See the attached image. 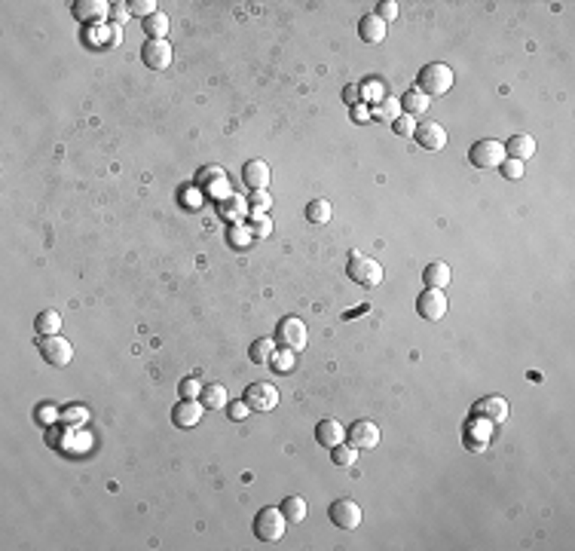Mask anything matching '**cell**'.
I'll return each mask as SVG.
<instances>
[{"mask_svg": "<svg viewBox=\"0 0 575 551\" xmlns=\"http://www.w3.org/2000/svg\"><path fill=\"white\" fill-rule=\"evenodd\" d=\"M453 68L444 65V61H428V65L419 68L416 74V89L423 92L426 98H441L453 89Z\"/></svg>", "mask_w": 575, "mask_h": 551, "instance_id": "cell-1", "label": "cell"}, {"mask_svg": "<svg viewBox=\"0 0 575 551\" xmlns=\"http://www.w3.org/2000/svg\"><path fill=\"white\" fill-rule=\"evenodd\" d=\"M346 276L355 285H362V288H376V285L383 282V263L376 258H371V254H352V258H349V267H346Z\"/></svg>", "mask_w": 575, "mask_h": 551, "instance_id": "cell-2", "label": "cell"}, {"mask_svg": "<svg viewBox=\"0 0 575 551\" xmlns=\"http://www.w3.org/2000/svg\"><path fill=\"white\" fill-rule=\"evenodd\" d=\"M285 530H288V518H285L282 508L266 505L258 512V518H254V536H258L260 542H279L285 536Z\"/></svg>", "mask_w": 575, "mask_h": 551, "instance_id": "cell-3", "label": "cell"}, {"mask_svg": "<svg viewBox=\"0 0 575 551\" xmlns=\"http://www.w3.org/2000/svg\"><path fill=\"white\" fill-rule=\"evenodd\" d=\"M275 340H279L285 350L300 352V350H306V343H310V331H306L303 319H297V315H285V319L275 325Z\"/></svg>", "mask_w": 575, "mask_h": 551, "instance_id": "cell-4", "label": "cell"}, {"mask_svg": "<svg viewBox=\"0 0 575 551\" xmlns=\"http://www.w3.org/2000/svg\"><path fill=\"white\" fill-rule=\"evenodd\" d=\"M502 159H505V145L496 138H484V141H475L468 150V162L475 169H499Z\"/></svg>", "mask_w": 575, "mask_h": 551, "instance_id": "cell-5", "label": "cell"}, {"mask_svg": "<svg viewBox=\"0 0 575 551\" xmlns=\"http://www.w3.org/2000/svg\"><path fill=\"white\" fill-rule=\"evenodd\" d=\"M242 402L251 407V411H273L275 404H279V389H275L273 383H263V380H258V383H251V386H245V392H242Z\"/></svg>", "mask_w": 575, "mask_h": 551, "instance_id": "cell-6", "label": "cell"}, {"mask_svg": "<svg viewBox=\"0 0 575 551\" xmlns=\"http://www.w3.org/2000/svg\"><path fill=\"white\" fill-rule=\"evenodd\" d=\"M327 518H331L340 530H355V527H362L364 512L355 499H337V503H331V508H327Z\"/></svg>", "mask_w": 575, "mask_h": 551, "instance_id": "cell-7", "label": "cell"}, {"mask_svg": "<svg viewBox=\"0 0 575 551\" xmlns=\"http://www.w3.org/2000/svg\"><path fill=\"white\" fill-rule=\"evenodd\" d=\"M416 313L423 315L426 322H441L447 315V298L441 288H426L416 298Z\"/></svg>", "mask_w": 575, "mask_h": 551, "instance_id": "cell-8", "label": "cell"}, {"mask_svg": "<svg viewBox=\"0 0 575 551\" xmlns=\"http://www.w3.org/2000/svg\"><path fill=\"white\" fill-rule=\"evenodd\" d=\"M40 352H43V359L53 364V367H65L70 359H74V346H70L65 337H40Z\"/></svg>", "mask_w": 575, "mask_h": 551, "instance_id": "cell-9", "label": "cell"}, {"mask_svg": "<svg viewBox=\"0 0 575 551\" xmlns=\"http://www.w3.org/2000/svg\"><path fill=\"white\" fill-rule=\"evenodd\" d=\"M413 138H416V145L428 153H441L447 147V129L441 126V122H423V126H416Z\"/></svg>", "mask_w": 575, "mask_h": 551, "instance_id": "cell-10", "label": "cell"}, {"mask_svg": "<svg viewBox=\"0 0 575 551\" xmlns=\"http://www.w3.org/2000/svg\"><path fill=\"white\" fill-rule=\"evenodd\" d=\"M346 438H349V444L358 447V451H374L379 444V426L374 420H358L346 432Z\"/></svg>", "mask_w": 575, "mask_h": 551, "instance_id": "cell-11", "label": "cell"}, {"mask_svg": "<svg viewBox=\"0 0 575 551\" xmlns=\"http://www.w3.org/2000/svg\"><path fill=\"white\" fill-rule=\"evenodd\" d=\"M141 58L150 70H166L172 65V46L169 40H147L141 46Z\"/></svg>", "mask_w": 575, "mask_h": 551, "instance_id": "cell-12", "label": "cell"}, {"mask_svg": "<svg viewBox=\"0 0 575 551\" xmlns=\"http://www.w3.org/2000/svg\"><path fill=\"white\" fill-rule=\"evenodd\" d=\"M202 407L205 404H199L196 398H184V402H178L172 407V423L178 426V429H193V426H199L202 423Z\"/></svg>", "mask_w": 575, "mask_h": 551, "instance_id": "cell-13", "label": "cell"}, {"mask_svg": "<svg viewBox=\"0 0 575 551\" xmlns=\"http://www.w3.org/2000/svg\"><path fill=\"white\" fill-rule=\"evenodd\" d=\"M475 416H484V420H490L492 426L508 423V398H502V395H487L484 402L475 404Z\"/></svg>", "mask_w": 575, "mask_h": 551, "instance_id": "cell-14", "label": "cell"}, {"mask_svg": "<svg viewBox=\"0 0 575 551\" xmlns=\"http://www.w3.org/2000/svg\"><path fill=\"white\" fill-rule=\"evenodd\" d=\"M242 181L248 184L251 190H266V184H270V166H266L263 159H251L242 166Z\"/></svg>", "mask_w": 575, "mask_h": 551, "instance_id": "cell-15", "label": "cell"}, {"mask_svg": "<svg viewBox=\"0 0 575 551\" xmlns=\"http://www.w3.org/2000/svg\"><path fill=\"white\" fill-rule=\"evenodd\" d=\"M343 438H346V429L337 423V420H322L315 426V441L322 444V447H337V444H343Z\"/></svg>", "mask_w": 575, "mask_h": 551, "instance_id": "cell-16", "label": "cell"}, {"mask_svg": "<svg viewBox=\"0 0 575 551\" xmlns=\"http://www.w3.org/2000/svg\"><path fill=\"white\" fill-rule=\"evenodd\" d=\"M532 153H536V138L532 135H523V132H517V135H511L508 138V145H505V157L508 159H529Z\"/></svg>", "mask_w": 575, "mask_h": 551, "instance_id": "cell-17", "label": "cell"}, {"mask_svg": "<svg viewBox=\"0 0 575 551\" xmlns=\"http://www.w3.org/2000/svg\"><path fill=\"white\" fill-rule=\"evenodd\" d=\"M358 34H362L364 43H383L386 40V22L383 19H376L374 13L362 16V22H358Z\"/></svg>", "mask_w": 575, "mask_h": 551, "instance_id": "cell-18", "label": "cell"}, {"mask_svg": "<svg viewBox=\"0 0 575 551\" xmlns=\"http://www.w3.org/2000/svg\"><path fill=\"white\" fill-rule=\"evenodd\" d=\"M423 279H426V288H447L450 279H453V273H450V267L444 261H431L423 273Z\"/></svg>", "mask_w": 575, "mask_h": 551, "instance_id": "cell-19", "label": "cell"}, {"mask_svg": "<svg viewBox=\"0 0 575 551\" xmlns=\"http://www.w3.org/2000/svg\"><path fill=\"white\" fill-rule=\"evenodd\" d=\"M110 13V6L105 0H77L74 4V16L80 22H92V19H105Z\"/></svg>", "mask_w": 575, "mask_h": 551, "instance_id": "cell-20", "label": "cell"}, {"mask_svg": "<svg viewBox=\"0 0 575 551\" xmlns=\"http://www.w3.org/2000/svg\"><path fill=\"white\" fill-rule=\"evenodd\" d=\"M199 398H202L205 407H211V411H221V407L230 404V395H227V386H223V383H209V386H202Z\"/></svg>", "mask_w": 575, "mask_h": 551, "instance_id": "cell-21", "label": "cell"}, {"mask_svg": "<svg viewBox=\"0 0 575 551\" xmlns=\"http://www.w3.org/2000/svg\"><path fill=\"white\" fill-rule=\"evenodd\" d=\"M490 426L492 423H487L484 429H478V416L465 426V447L468 451H484V447L490 444Z\"/></svg>", "mask_w": 575, "mask_h": 551, "instance_id": "cell-22", "label": "cell"}, {"mask_svg": "<svg viewBox=\"0 0 575 551\" xmlns=\"http://www.w3.org/2000/svg\"><path fill=\"white\" fill-rule=\"evenodd\" d=\"M428 101L431 98H426L419 89H407V95L401 98V114H410V117L416 120L419 114H426V110H428Z\"/></svg>", "mask_w": 575, "mask_h": 551, "instance_id": "cell-23", "label": "cell"}, {"mask_svg": "<svg viewBox=\"0 0 575 551\" xmlns=\"http://www.w3.org/2000/svg\"><path fill=\"white\" fill-rule=\"evenodd\" d=\"M34 328H37V334L40 337H53V334H58L61 331V313L58 310H43L34 319Z\"/></svg>", "mask_w": 575, "mask_h": 551, "instance_id": "cell-24", "label": "cell"}, {"mask_svg": "<svg viewBox=\"0 0 575 551\" xmlns=\"http://www.w3.org/2000/svg\"><path fill=\"white\" fill-rule=\"evenodd\" d=\"M144 34H147V40H166L169 16L166 13H153L150 19H144Z\"/></svg>", "mask_w": 575, "mask_h": 551, "instance_id": "cell-25", "label": "cell"}, {"mask_svg": "<svg viewBox=\"0 0 575 551\" xmlns=\"http://www.w3.org/2000/svg\"><path fill=\"white\" fill-rule=\"evenodd\" d=\"M282 512H285V518H288V524H300V520H306V499L303 496H288L285 503H282Z\"/></svg>", "mask_w": 575, "mask_h": 551, "instance_id": "cell-26", "label": "cell"}, {"mask_svg": "<svg viewBox=\"0 0 575 551\" xmlns=\"http://www.w3.org/2000/svg\"><path fill=\"white\" fill-rule=\"evenodd\" d=\"M331 214H334V209H331V202L327 199H312L310 206H306V221L310 224H327L331 221Z\"/></svg>", "mask_w": 575, "mask_h": 551, "instance_id": "cell-27", "label": "cell"}, {"mask_svg": "<svg viewBox=\"0 0 575 551\" xmlns=\"http://www.w3.org/2000/svg\"><path fill=\"white\" fill-rule=\"evenodd\" d=\"M248 359H251L254 364H266V362H273V340H270V337H258V340L251 343Z\"/></svg>", "mask_w": 575, "mask_h": 551, "instance_id": "cell-28", "label": "cell"}, {"mask_svg": "<svg viewBox=\"0 0 575 551\" xmlns=\"http://www.w3.org/2000/svg\"><path fill=\"white\" fill-rule=\"evenodd\" d=\"M331 459L337 466H355V459H358V447L355 444H337V447H331Z\"/></svg>", "mask_w": 575, "mask_h": 551, "instance_id": "cell-29", "label": "cell"}, {"mask_svg": "<svg viewBox=\"0 0 575 551\" xmlns=\"http://www.w3.org/2000/svg\"><path fill=\"white\" fill-rule=\"evenodd\" d=\"M392 132H395V135H401V138H410L416 132V120L410 117V114H398L392 120Z\"/></svg>", "mask_w": 575, "mask_h": 551, "instance_id": "cell-30", "label": "cell"}, {"mask_svg": "<svg viewBox=\"0 0 575 551\" xmlns=\"http://www.w3.org/2000/svg\"><path fill=\"white\" fill-rule=\"evenodd\" d=\"M129 13L132 16H141V19H150L153 13H159V9H157V0H132Z\"/></svg>", "mask_w": 575, "mask_h": 551, "instance_id": "cell-31", "label": "cell"}, {"mask_svg": "<svg viewBox=\"0 0 575 551\" xmlns=\"http://www.w3.org/2000/svg\"><path fill=\"white\" fill-rule=\"evenodd\" d=\"M499 169H502V175H505L508 181H517V178H523V162H520V159H508V157H505V159H502V166H499Z\"/></svg>", "mask_w": 575, "mask_h": 551, "instance_id": "cell-32", "label": "cell"}, {"mask_svg": "<svg viewBox=\"0 0 575 551\" xmlns=\"http://www.w3.org/2000/svg\"><path fill=\"white\" fill-rule=\"evenodd\" d=\"M376 19H383V22L389 25V22H392V19L398 16V4H395V0H383V4H376V13H374Z\"/></svg>", "mask_w": 575, "mask_h": 551, "instance_id": "cell-33", "label": "cell"}, {"mask_svg": "<svg viewBox=\"0 0 575 551\" xmlns=\"http://www.w3.org/2000/svg\"><path fill=\"white\" fill-rule=\"evenodd\" d=\"M383 107H376V117H398L401 114V101H395V98H386V101H379Z\"/></svg>", "mask_w": 575, "mask_h": 551, "instance_id": "cell-34", "label": "cell"}, {"mask_svg": "<svg viewBox=\"0 0 575 551\" xmlns=\"http://www.w3.org/2000/svg\"><path fill=\"white\" fill-rule=\"evenodd\" d=\"M199 392H202V386H199L196 377H187V380H181V398H199Z\"/></svg>", "mask_w": 575, "mask_h": 551, "instance_id": "cell-35", "label": "cell"}, {"mask_svg": "<svg viewBox=\"0 0 575 551\" xmlns=\"http://www.w3.org/2000/svg\"><path fill=\"white\" fill-rule=\"evenodd\" d=\"M273 364L279 367L282 374H285V371H291V364H294V352H291V350H282V355H279V359H273Z\"/></svg>", "mask_w": 575, "mask_h": 551, "instance_id": "cell-36", "label": "cell"}, {"mask_svg": "<svg viewBox=\"0 0 575 551\" xmlns=\"http://www.w3.org/2000/svg\"><path fill=\"white\" fill-rule=\"evenodd\" d=\"M251 202H254L258 209H263V211L273 206V199H270V193H266V190H254V199H251Z\"/></svg>", "mask_w": 575, "mask_h": 551, "instance_id": "cell-37", "label": "cell"}, {"mask_svg": "<svg viewBox=\"0 0 575 551\" xmlns=\"http://www.w3.org/2000/svg\"><path fill=\"white\" fill-rule=\"evenodd\" d=\"M65 416L68 420H74V426H80V423H86V407H70Z\"/></svg>", "mask_w": 575, "mask_h": 551, "instance_id": "cell-38", "label": "cell"}, {"mask_svg": "<svg viewBox=\"0 0 575 551\" xmlns=\"http://www.w3.org/2000/svg\"><path fill=\"white\" fill-rule=\"evenodd\" d=\"M110 16H114L117 22H126V19L132 16V13H129V4H117L114 9H110Z\"/></svg>", "mask_w": 575, "mask_h": 551, "instance_id": "cell-39", "label": "cell"}, {"mask_svg": "<svg viewBox=\"0 0 575 551\" xmlns=\"http://www.w3.org/2000/svg\"><path fill=\"white\" fill-rule=\"evenodd\" d=\"M248 411H251V407L245 404V402H242V404H230V416H233V420H242V416L248 414Z\"/></svg>", "mask_w": 575, "mask_h": 551, "instance_id": "cell-40", "label": "cell"}, {"mask_svg": "<svg viewBox=\"0 0 575 551\" xmlns=\"http://www.w3.org/2000/svg\"><path fill=\"white\" fill-rule=\"evenodd\" d=\"M254 227H258V230H254V233H263V236H270L273 224H270V218H263V221H258V224H254Z\"/></svg>", "mask_w": 575, "mask_h": 551, "instance_id": "cell-41", "label": "cell"}]
</instances>
